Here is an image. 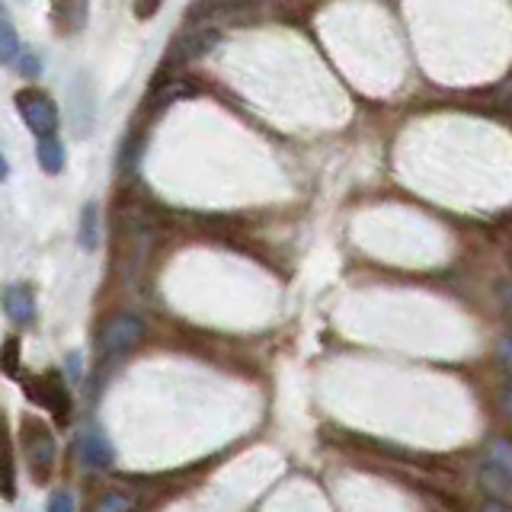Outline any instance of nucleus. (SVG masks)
Returning a JSON list of instances; mask_svg holds the SVG:
<instances>
[{
  "label": "nucleus",
  "instance_id": "obj_1",
  "mask_svg": "<svg viewBox=\"0 0 512 512\" xmlns=\"http://www.w3.org/2000/svg\"><path fill=\"white\" fill-rule=\"evenodd\" d=\"M23 448H26V468L36 484H48L55 471V436L36 416H23Z\"/></svg>",
  "mask_w": 512,
  "mask_h": 512
},
{
  "label": "nucleus",
  "instance_id": "obj_2",
  "mask_svg": "<svg viewBox=\"0 0 512 512\" xmlns=\"http://www.w3.org/2000/svg\"><path fill=\"white\" fill-rule=\"evenodd\" d=\"M16 112L23 116L26 128L36 138H48L58 132V106L42 90H20L16 93Z\"/></svg>",
  "mask_w": 512,
  "mask_h": 512
},
{
  "label": "nucleus",
  "instance_id": "obj_3",
  "mask_svg": "<svg viewBox=\"0 0 512 512\" xmlns=\"http://www.w3.org/2000/svg\"><path fill=\"white\" fill-rule=\"evenodd\" d=\"M23 391L32 400H36L39 407H45L48 413H55L61 423L68 420V413H71V394H68V388H64L61 375H55V372L32 375V378L23 381Z\"/></svg>",
  "mask_w": 512,
  "mask_h": 512
},
{
  "label": "nucleus",
  "instance_id": "obj_4",
  "mask_svg": "<svg viewBox=\"0 0 512 512\" xmlns=\"http://www.w3.org/2000/svg\"><path fill=\"white\" fill-rule=\"evenodd\" d=\"M144 336V324L135 314H119L112 317L109 324L100 330V356L103 359H116L125 356L128 349H135Z\"/></svg>",
  "mask_w": 512,
  "mask_h": 512
},
{
  "label": "nucleus",
  "instance_id": "obj_5",
  "mask_svg": "<svg viewBox=\"0 0 512 512\" xmlns=\"http://www.w3.org/2000/svg\"><path fill=\"white\" fill-rule=\"evenodd\" d=\"M477 484H480V490L490 496V500L512 506V474L503 468V464H496L493 458H487L477 468Z\"/></svg>",
  "mask_w": 512,
  "mask_h": 512
},
{
  "label": "nucleus",
  "instance_id": "obj_6",
  "mask_svg": "<svg viewBox=\"0 0 512 512\" xmlns=\"http://www.w3.org/2000/svg\"><path fill=\"white\" fill-rule=\"evenodd\" d=\"M4 311L16 327H29L36 320V295L23 282H13L4 288Z\"/></svg>",
  "mask_w": 512,
  "mask_h": 512
},
{
  "label": "nucleus",
  "instance_id": "obj_7",
  "mask_svg": "<svg viewBox=\"0 0 512 512\" xmlns=\"http://www.w3.org/2000/svg\"><path fill=\"white\" fill-rule=\"evenodd\" d=\"M77 455L87 468H109L112 464V445L96 426H87L77 439Z\"/></svg>",
  "mask_w": 512,
  "mask_h": 512
},
{
  "label": "nucleus",
  "instance_id": "obj_8",
  "mask_svg": "<svg viewBox=\"0 0 512 512\" xmlns=\"http://www.w3.org/2000/svg\"><path fill=\"white\" fill-rule=\"evenodd\" d=\"M90 4L87 0H52V23L61 36H74L87 26Z\"/></svg>",
  "mask_w": 512,
  "mask_h": 512
},
{
  "label": "nucleus",
  "instance_id": "obj_9",
  "mask_svg": "<svg viewBox=\"0 0 512 512\" xmlns=\"http://www.w3.org/2000/svg\"><path fill=\"white\" fill-rule=\"evenodd\" d=\"M103 240V224H100V205L87 202L80 208V224H77V244L84 250H96Z\"/></svg>",
  "mask_w": 512,
  "mask_h": 512
},
{
  "label": "nucleus",
  "instance_id": "obj_10",
  "mask_svg": "<svg viewBox=\"0 0 512 512\" xmlns=\"http://www.w3.org/2000/svg\"><path fill=\"white\" fill-rule=\"evenodd\" d=\"M36 157H39V167H42L45 173H61V170H64V144H61L55 135L39 138Z\"/></svg>",
  "mask_w": 512,
  "mask_h": 512
},
{
  "label": "nucleus",
  "instance_id": "obj_11",
  "mask_svg": "<svg viewBox=\"0 0 512 512\" xmlns=\"http://www.w3.org/2000/svg\"><path fill=\"white\" fill-rule=\"evenodd\" d=\"M20 36H16V29H13V20H10V13L4 10L0 13V61L4 64H13L16 55H20Z\"/></svg>",
  "mask_w": 512,
  "mask_h": 512
},
{
  "label": "nucleus",
  "instance_id": "obj_12",
  "mask_svg": "<svg viewBox=\"0 0 512 512\" xmlns=\"http://www.w3.org/2000/svg\"><path fill=\"white\" fill-rule=\"evenodd\" d=\"M196 90H192L189 84H183V80H173V84H167V87H160L157 90V100H154V106L157 109H164V106H170L173 100H183V96H192Z\"/></svg>",
  "mask_w": 512,
  "mask_h": 512
},
{
  "label": "nucleus",
  "instance_id": "obj_13",
  "mask_svg": "<svg viewBox=\"0 0 512 512\" xmlns=\"http://www.w3.org/2000/svg\"><path fill=\"white\" fill-rule=\"evenodd\" d=\"M490 458H493L496 464H503V468L512 474V439H496V442L490 445Z\"/></svg>",
  "mask_w": 512,
  "mask_h": 512
},
{
  "label": "nucleus",
  "instance_id": "obj_14",
  "mask_svg": "<svg viewBox=\"0 0 512 512\" xmlns=\"http://www.w3.org/2000/svg\"><path fill=\"white\" fill-rule=\"evenodd\" d=\"M45 512H77V506H74V496H71L68 490H55L52 496H48Z\"/></svg>",
  "mask_w": 512,
  "mask_h": 512
},
{
  "label": "nucleus",
  "instance_id": "obj_15",
  "mask_svg": "<svg viewBox=\"0 0 512 512\" xmlns=\"http://www.w3.org/2000/svg\"><path fill=\"white\" fill-rule=\"evenodd\" d=\"M16 362H20V340H16V336H7V343H4V372L10 378H16Z\"/></svg>",
  "mask_w": 512,
  "mask_h": 512
},
{
  "label": "nucleus",
  "instance_id": "obj_16",
  "mask_svg": "<svg viewBox=\"0 0 512 512\" xmlns=\"http://www.w3.org/2000/svg\"><path fill=\"white\" fill-rule=\"evenodd\" d=\"M96 512H132V500H128V496H119V493H109V496H103V503L96 506Z\"/></svg>",
  "mask_w": 512,
  "mask_h": 512
},
{
  "label": "nucleus",
  "instance_id": "obj_17",
  "mask_svg": "<svg viewBox=\"0 0 512 512\" xmlns=\"http://www.w3.org/2000/svg\"><path fill=\"white\" fill-rule=\"evenodd\" d=\"M157 10H160V0H135V16H138V20H151Z\"/></svg>",
  "mask_w": 512,
  "mask_h": 512
},
{
  "label": "nucleus",
  "instance_id": "obj_18",
  "mask_svg": "<svg viewBox=\"0 0 512 512\" xmlns=\"http://www.w3.org/2000/svg\"><path fill=\"white\" fill-rule=\"evenodd\" d=\"M20 74L36 77V74H39V58H36V55H23V58H20Z\"/></svg>",
  "mask_w": 512,
  "mask_h": 512
},
{
  "label": "nucleus",
  "instance_id": "obj_19",
  "mask_svg": "<svg viewBox=\"0 0 512 512\" xmlns=\"http://www.w3.org/2000/svg\"><path fill=\"white\" fill-rule=\"evenodd\" d=\"M500 359L506 368H512V336H503L500 340Z\"/></svg>",
  "mask_w": 512,
  "mask_h": 512
},
{
  "label": "nucleus",
  "instance_id": "obj_20",
  "mask_svg": "<svg viewBox=\"0 0 512 512\" xmlns=\"http://www.w3.org/2000/svg\"><path fill=\"white\" fill-rule=\"evenodd\" d=\"M480 512H512V506L509 503H496V500H490V503H484V509Z\"/></svg>",
  "mask_w": 512,
  "mask_h": 512
},
{
  "label": "nucleus",
  "instance_id": "obj_21",
  "mask_svg": "<svg viewBox=\"0 0 512 512\" xmlns=\"http://www.w3.org/2000/svg\"><path fill=\"white\" fill-rule=\"evenodd\" d=\"M503 301H506V308H509V314H512V279L503 282Z\"/></svg>",
  "mask_w": 512,
  "mask_h": 512
},
{
  "label": "nucleus",
  "instance_id": "obj_22",
  "mask_svg": "<svg viewBox=\"0 0 512 512\" xmlns=\"http://www.w3.org/2000/svg\"><path fill=\"white\" fill-rule=\"evenodd\" d=\"M503 404H506V413H509V420H512V384H509L506 394H503Z\"/></svg>",
  "mask_w": 512,
  "mask_h": 512
},
{
  "label": "nucleus",
  "instance_id": "obj_23",
  "mask_svg": "<svg viewBox=\"0 0 512 512\" xmlns=\"http://www.w3.org/2000/svg\"><path fill=\"white\" fill-rule=\"evenodd\" d=\"M68 362H71V375H74V378H80V356H71Z\"/></svg>",
  "mask_w": 512,
  "mask_h": 512
}]
</instances>
